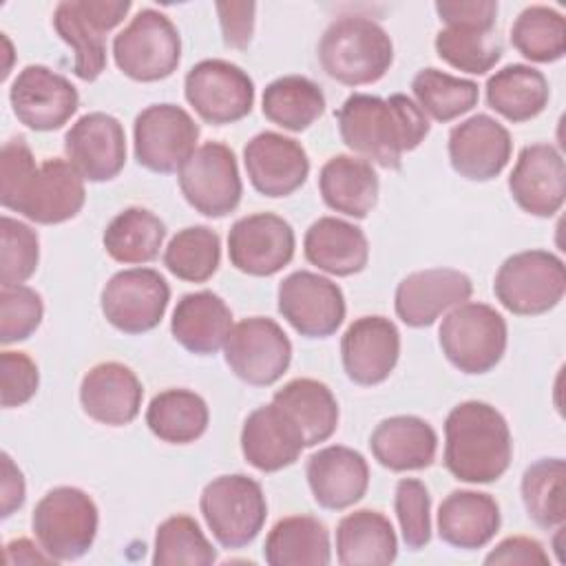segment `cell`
Returning a JSON list of instances; mask_svg holds the SVG:
<instances>
[{"mask_svg": "<svg viewBox=\"0 0 566 566\" xmlns=\"http://www.w3.org/2000/svg\"><path fill=\"white\" fill-rule=\"evenodd\" d=\"M4 562L13 566V564H51L53 559L44 553L42 546L38 548L33 542L20 537L4 546Z\"/></svg>", "mask_w": 566, "mask_h": 566, "instance_id": "54", "label": "cell"}, {"mask_svg": "<svg viewBox=\"0 0 566 566\" xmlns=\"http://www.w3.org/2000/svg\"><path fill=\"white\" fill-rule=\"evenodd\" d=\"M418 108L436 122H451L469 113L478 104V84L473 80L453 77L438 69H422L411 80Z\"/></svg>", "mask_w": 566, "mask_h": 566, "instance_id": "41", "label": "cell"}, {"mask_svg": "<svg viewBox=\"0 0 566 566\" xmlns=\"http://www.w3.org/2000/svg\"><path fill=\"white\" fill-rule=\"evenodd\" d=\"M513 442L504 416L482 400L455 405L444 420V467L462 482L489 484L511 464Z\"/></svg>", "mask_w": 566, "mask_h": 566, "instance_id": "2", "label": "cell"}, {"mask_svg": "<svg viewBox=\"0 0 566 566\" xmlns=\"http://www.w3.org/2000/svg\"><path fill=\"white\" fill-rule=\"evenodd\" d=\"M217 553L190 515H172L157 526L155 566H210Z\"/></svg>", "mask_w": 566, "mask_h": 566, "instance_id": "45", "label": "cell"}, {"mask_svg": "<svg viewBox=\"0 0 566 566\" xmlns=\"http://www.w3.org/2000/svg\"><path fill=\"white\" fill-rule=\"evenodd\" d=\"M24 502V478L9 453H2V517H9Z\"/></svg>", "mask_w": 566, "mask_h": 566, "instance_id": "53", "label": "cell"}, {"mask_svg": "<svg viewBox=\"0 0 566 566\" xmlns=\"http://www.w3.org/2000/svg\"><path fill=\"white\" fill-rule=\"evenodd\" d=\"M221 259L219 234L208 226H190L179 230L164 252V265L181 281H208Z\"/></svg>", "mask_w": 566, "mask_h": 566, "instance_id": "44", "label": "cell"}, {"mask_svg": "<svg viewBox=\"0 0 566 566\" xmlns=\"http://www.w3.org/2000/svg\"><path fill=\"white\" fill-rule=\"evenodd\" d=\"M471 279L453 268H429L407 274L394 296L398 318L409 327H427L436 318L471 298Z\"/></svg>", "mask_w": 566, "mask_h": 566, "instance_id": "20", "label": "cell"}, {"mask_svg": "<svg viewBox=\"0 0 566 566\" xmlns=\"http://www.w3.org/2000/svg\"><path fill=\"white\" fill-rule=\"evenodd\" d=\"M201 515L223 548H243L265 524L268 504L256 480L234 473L208 482L199 497Z\"/></svg>", "mask_w": 566, "mask_h": 566, "instance_id": "6", "label": "cell"}, {"mask_svg": "<svg viewBox=\"0 0 566 566\" xmlns=\"http://www.w3.org/2000/svg\"><path fill=\"white\" fill-rule=\"evenodd\" d=\"M177 181L186 201L206 217H226L241 201V177L234 153L219 142L195 148L177 170Z\"/></svg>", "mask_w": 566, "mask_h": 566, "instance_id": "12", "label": "cell"}, {"mask_svg": "<svg viewBox=\"0 0 566 566\" xmlns=\"http://www.w3.org/2000/svg\"><path fill=\"white\" fill-rule=\"evenodd\" d=\"M400 356L398 327L385 316L356 318L340 338V358L349 380L378 385L389 378Z\"/></svg>", "mask_w": 566, "mask_h": 566, "instance_id": "23", "label": "cell"}, {"mask_svg": "<svg viewBox=\"0 0 566 566\" xmlns=\"http://www.w3.org/2000/svg\"><path fill=\"white\" fill-rule=\"evenodd\" d=\"M318 60L323 71L345 86L374 84L389 71L394 44L378 22L363 15H343L325 29L318 42Z\"/></svg>", "mask_w": 566, "mask_h": 566, "instance_id": "3", "label": "cell"}, {"mask_svg": "<svg viewBox=\"0 0 566 566\" xmlns=\"http://www.w3.org/2000/svg\"><path fill=\"white\" fill-rule=\"evenodd\" d=\"M248 179L265 197H287L298 190L310 175L305 148L281 133H259L243 148Z\"/></svg>", "mask_w": 566, "mask_h": 566, "instance_id": "21", "label": "cell"}, {"mask_svg": "<svg viewBox=\"0 0 566 566\" xmlns=\"http://www.w3.org/2000/svg\"><path fill=\"white\" fill-rule=\"evenodd\" d=\"M394 509L400 522V533L407 548L418 551L431 539V497L418 478H402L396 484Z\"/></svg>", "mask_w": 566, "mask_h": 566, "instance_id": "48", "label": "cell"}, {"mask_svg": "<svg viewBox=\"0 0 566 566\" xmlns=\"http://www.w3.org/2000/svg\"><path fill=\"white\" fill-rule=\"evenodd\" d=\"M263 557L270 566H327L332 559L327 526L312 515L283 517L268 533Z\"/></svg>", "mask_w": 566, "mask_h": 566, "instance_id": "35", "label": "cell"}, {"mask_svg": "<svg viewBox=\"0 0 566 566\" xmlns=\"http://www.w3.org/2000/svg\"><path fill=\"white\" fill-rule=\"evenodd\" d=\"M509 190L515 203L533 217H553L566 195V168L559 150L551 144H531L522 148L509 177Z\"/></svg>", "mask_w": 566, "mask_h": 566, "instance_id": "24", "label": "cell"}, {"mask_svg": "<svg viewBox=\"0 0 566 566\" xmlns=\"http://www.w3.org/2000/svg\"><path fill=\"white\" fill-rule=\"evenodd\" d=\"M97 506L88 493L75 486H55L38 504L31 517L35 539L53 562H71L88 553L97 535Z\"/></svg>", "mask_w": 566, "mask_h": 566, "instance_id": "4", "label": "cell"}, {"mask_svg": "<svg viewBox=\"0 0 566 566\" xmlns=\"http://www.w3.org/2000/svg\"><path fill=\"white\" fill-rule=\"evenodd\" d=\"M0 380H2V407H20L29 402L40 385L38 365L24 352H2L0 356Z\"/></svg>", "mask_w": 566, "mask_h": 566, "instance_id": "49", "label": "cell"}, {"mask_svg": "<svg viewBox=\"0 0 566 566\" xmlns=\"http://www.w3.org/2000/svg\"><path fill=\"white\" fill-rule=\"evenodd\" d=\"M208 405L190 389H166L146 409L148 429L164 442L188 444L208 429Z\"/></svg>", "mask_w": 566, "mask_h": 566, "instance_id": "37", "label": "cell"}, {"mask_svg": "<svg viewBox=\"0 0 566 566\" xmlns=\"http://www.w3.org/2000/svg\"><path fill=\"white\" fill-rule=\"evenodd\" d=\"M484 564H522V566H546L548 564V555L542 548V544L537 539L524 537V535H515V537H506L502 539L486 557Z\"/></svg>", "mask_w": 566, "mask_h": 566, "instance_id": "52", "label": "cell"}, {"mask_svg": "<svg viewBox=\"0 0 566 566\" xmlns=\"http://www.w3.org/2000/svg\"><path fill=\"white\" fill-rule=\"evenodd\" d=\"M511 44L531 62H557L566 53L564 15L551 7H526L511 27Z\"/></svg>", "mask_w": 566, "mask_h": 566, "instance_id": "43", "label": "cell"}, {"mask_svg": "<svg viewBox=\"0 0 566 566\" xmlns=\"http://www.w3.org/2000/svg\"><path fill=\"white\" fill-rule=\"evenodd\" d=\"M336 122L347 148L389 170H398L402 155L429 135L427 115L402 93L387 99L354 93L336 111Z\"/></svg>", "mask_w": 566, "mask_h": 566, "instance_id": "1", "label": "cell"}, {"mask_svg": "<svg viewBox=\"0 0 566 566\" xmlns=\"http://www.w3.org/2000/svg\"><path fill=\"white\" fill-rule=\"evenodd\" d=\"M170 301L166 279L150 268L113 274L102 290L99 305L106 321L124 334H144L159 325Z\"/></svg>", "mask_w": 566, "mask_h": 566, "instance_id": "14", "label": "cell"}, {"mask_svg": "<svg viewBox=\"0 0 566 566\" xmlns=\"http://www.w3.org/2000/svg\"><path fill=\"white\" fill-rule=\"evenodd\" d=\"M144 389L135 371L108 360L91 367L80 385V402L88 418L108 427H124L139 413Z\"/></svg>", "mask_w": 566, "mask_h": 566, "instance_id": "26", "label": "cell"}, {"mask_svg": "<svg viewBox=\"0 0 566 566\" xmlns=\"http://www.w3.org/2000/svg\"><path fill=\"white\" fill-rule=\"evenodd\" d=\"M166 237L164 221L146 208L122 210L104 230V250L119 263H148L157 259Z\"/></svg>", "mask_w": 566, "mask_h": 566, "instance_id": "39", "label": "cell"}, {"mask_svg": "<svg viewBox=\"0 0 566 566\" xmlns=\"http://www.w3.org/2000/svg\"><path fill=\"white\" fill-rule=\"evenodd\" d=\"M292 226L272 212L241 217L228 232L230 263L250 276H272L294 256Z\"/></svg>", "mask_w": 566, "mask_h": 566, "instance_id": "17", "label": "cell"}, {"mask_svg": "<svg viewBox=\"0 0 566 566\" xmlns=\"http://www.w3.org/2000/svg\"><path fill=\"white\" fill-rule=\"evenodd\" d=\"M303 252L312 265L334 276H352L369 261L365 232L336 217H321L307 228Z\"/></svg>", "mask_w": 566, "mask_h": 566, "instance_id": "29", "label": "cell"}, {"mask_svg": "<svg viewBox=\"0 0 566 566\" xmlns=\"http://www.w3.org/2000/svg\"><path fill=\"white\" fill-rule=\"evenodd\" d=\"M307 484L318 506L343 511L354 506L369 486V467L363 453L332 444L310 455L305 467Z\"/></svg>", "mask_w": 566, "mask_h": 566, "instance_id": "25", "label": "cell"}, {"mask_svg": "<svg viewBox=\"0 0 566 566\" xmlns=\"http://www.w3.org/2000/svg\"><path fill=\"white\" fill-rule=\"evenodd\" d=\"M135 159L153 172H177L195 153L199 126L177 104H150L135 117Z\"/></svg>", "mask_w": 566, "mask_h": 566, "instance_id": "13", "label": "cell"}, {"mask_svg": "<svg viewBox=\"0 0 566 566\" xmlns=\"http://www.w3.org/2000/svg\"><path fill=\"white\" fill-rule=\"evenodd\" d=\"M369 449L378 464L389 471H418L433 464L438 436L418 416H391L376 424L369 436Z\"/></svg>", "mask_w": 566, "mask_h": 566, "instance_id": "28", "label": "cell"}, {"mask_svg": "<svg viewBox=\"0 0 566 566\" xmlns=\"http://www.w3.org/2000/svg\"><path fill=\"white\" fill-rule=\"evenodd\" d=\"M548 97L551 88L544 73L526 64H509L486 82V104L513 124L537 117Z\"/></svg>", "mask_w": 566, "mask_h": 566, "instance_id": "36", "label": "cell"}, {"mask_svg": "<svg viewBox=\"0 0 566 566\" xmlns=\"http://www.w3.org/2000/svg\"><path fill=\"white\" fill-rule=\"evenodd\" d=\"M509 130L486 113L471 115L449 133V161L453 170L471 181L497 177L511 159Z\"/></svg>", "mask_w": 566, "mask_h": 566, "instance_id": "22", "label": "cell"}, {"mask_svg": "<svg viewBox=\"0 0 566 566\" xmlns=\"http://www.w3.org/2000/svg\"><path fill=\"white\" fill-rule=\"evenodd\" d=\"M86 199L82 175L64 159H46L35 166L7 197L2 206L29 221L53 226L73 219Z\"/></svg>", "mask_w": 566, "mask_h": 566, "instance_id": "10", "label": "cell"}, {"mask_svg": "<svg viewBox=\"0 0 566 566\" xmlns=\"http://www.w3.org/2000/svg\"><path fill=\"white\" fill-rule=\"evenodd\" d=\"M2 234V256H0V283L2 285H22L38 268L40 243L35 230L27 223L2 217L0 219Z\"/></svg>", "mask_w": 566, "mask_h": 566, "instance_id": "46", "label": "cell"}, {"mask_svg": "<svg viewBox=\"0 0 566 566\" xmlns=\"http://www.w3.org/2000/svg\"><path fill=\"white\" fill-rule=\"evenodd\" d=\"M500 528V506L489 493L453 491L438 509V535L453 548L486 546Z\"/></svg>", "mask_w": 566, "mask_h": 566, "instance_id": "31", "label": "cell"}, {"mask_svg": "<svg viewBox=\"0 0 566 566\" xmlns=\"http://www.w3.org/2000/svg\"><path fill=\"white\" fill-rule=\"evenodd\" d=\"M272 402L296 424L305 447L332 438L338 427V402L325 382L314 378H294L283 385Z\"/></svg>", "mask_w": 566, "mask_h": 566, "instance_id": "34", "label": "cell"}, {"mask_svg": "<svg viewBox=\"0 0 566 566\" xmlns=\"http://www.w3.org/2000/svg\"><path fill=\"white\" fill-rule=\"evenodd\" d=\"M440 347L447 360L464 374L491 371L506 352V321L486 303H462L440 325Z\"/></svg>", "mask_w": 566, "mask_h": 566, "instance_id": "5", "label": "cell"}, {"mask_svg": "<svg viewBox=\"0 0 566 566\" xmlns=\"http://www.w3.org/2000/svg\"><path fill=\"white\" fill-rule=\"evenodd\" d=\"M117 69L135 82H157L175 73L181 60V38L168 15L142 9L113 40Z\"/></svg>", "mask_w": 566, "mask_h": 566, "instance_id": "7", "label": "cell"}, {"mask_svg": "<svg viewBox=\"0 0 566 566\" xmlns=\"http://www.w3.org/2000/svg\"><path fill=\"white\" fill-rule=\"evenodd\" d=\"M398 555L391 522L371 509L347 513L336 526V557L343 566H385Z\"/></svg>", "mask_w": 566, "mask_h": 566, "instance_id": "33", "label": "cell"}, {"mask_svg": "<svg viewBox=\"0 0 566 566\" xmlns=\"http://www.w3.org/2000/svg\"><path fill=\"white\" fill-rule=\"evenodd\" d=\"M436 51L449 66L471 75H484L500 62L502 40L495 27L447 24L436 35Z\"/></svg>", "mask_w": 566, "mask_h": 566, "instance_id": "40", "label": "cell"}, {"mask_svg": "<svg viewBox=\"0 0 566 566\" xmlns=\"http://www.w3.org/2000/svg\"><path fill=\"white\" fill-rule=\"evenodd\" d=\"M279 312L301 336L325 338L345 318V296L327 276L296 270L279 283Z\"/></svg>", "mask_w": 566, "mask_h": 566, "instance_id": "16", "label": "cell"}, {"mask_svg": "<svg viewBox=\"0 0 566 566\" xmlns=\"http://www.w3.org/2000/svg\"><path fill=\"white\" fill-rule=\"evenodd\" d=\"M436 11L444 24L495 27L497 2L493 0H438Z\"/></svg>", "mask_w": 566, "mask_h": 566, "instance_id": "51", "label": "cell"}, {"mask_svg": "<svg viewBox=\"0 0 566 566\" xmlns=\"http://www.w3.org/2000/svg\"><path fill=\"white\" fill-rule=\"evenodd\" d=\"M232 329V312L221 296L201 290L177 301L170 332L175 340L192 354H214L223 347Z\"/></svg>", "mask_w": 566, "mask_h": 566, "instance_id": "30", "label": "cell"}, {"mask_svg": "<svg viewBox=\"0 0 566 566\" xmlns=\"http://www.w3.org/2000/svg\"><path fill=\"white\" fill-rule=\"evenodd\" d=\"M305 449L296 424L274 405L254 409L241 429V451L248 464L274 473L294 464Z\"/></svg>", "mask_w": 566, "mask_h": 566, "instance_id": "27", "label": "cell"}, {"mask_svg": "<svg viewBox=\"0 0 566 566\" xmlns=\"http://www.w3.org/2000/svg\"><path fill=\"white\" fill-rule=\"evenodd\" d=\"M254 2H217L223 44L230 49H248L254 33Z\"/></svg>", "mask_w": 566, "mask_h": 566, "instance_id": "50", "label": "cell"}, {"mask_svg": "<svg viewBox=\"0 0 566 566\" xmlns=\"http://www.w3.org/2000/svg\"><path fill=\"white\" fill-rule=\"evenodd\" d=\"M261 108L272 124L301 133L323 115L325 95L310 77L283 75L265 86Z\"/></svg>", "mask_w": 566, "mask_h": 566, "instance_id": "38", "label": "cell"}, {"mask_svg": "<svg viewBox=\"0 0 566 566\" xmlns=\"http://www.w3.org/2000/svg\"><path fill=\"white\" fill-rule=\"evenodd\" d=\"M223 356L237 378L268 387L287 371L292 343L276 321L252 316L232 325L223 343Z\"/></svg>", "mask_w": 566, "mask_h": 566, "instance_id": "11", "label": "cell"}, {"mask_svg": "<svg viewBox=\"0 0 566 566\" xmlns=\"http://www.w3.org/2000/svg\"><path fill=\"white\" fill-rule=\"evenodd\" d=\"M9 99L18 122L33 130L62 128L80 106L75 86L42 64H29L18 73Z\"/></svg>", "mask_w": 566, "mask_h": 566, "instance_id": "18", "label": "cell"}, {"mask_svg": "<svg viewBox=\"0 0 566 566\" xmlns=\"http://www.w3.org/2000/svg\"><path fill=\"white\" fill-rule=\"evenodd\" d=\"M564 471L562 458H542L522 475V502L528 517L542 528L564 526Z\"/></svg>", "mask_w": 566, "mask_h": 566, "instance_id": "42", "label": "cell"}, {"mask_svg": "<svg viewBox=\"0 0 566 566\" xmlns=\"http://www.w3.org/2000/svg\"><path fill=\"white\" fill-rule=\"evenodd\" d=\"M66 161L86 181H108L126 164V133L108 113L82 115L64 135Z\"/></svg>", "mask_w": 566, "mask_h": 566, "instance_id": "19", "label": "cell"}, {"mask_svg": "<svg viewBox=\"0 0 566 566\" xmlns=\"http://www.w3.org/2000/svg\"><path fill=\"white\" fill-rule=\"evenodd\" d=\"M184 93L195 113L214 126L243 119L254 104V84L250 75L226 60H201L184 82Z\"/></svg>", "mask_w": 566, "mask_h": 566, "instance_id": "15", "label": "cell"}, {"mask_svg": "<svg viewBox=\"0 0 566 566\" xmlns=\"http://www.w3.org/2000/svg\"><path fill=\"white\" fill-rule=\"evenodd\" d=\"M318 190L332 210L365 219L378 199V175L367 159L334 155L318 172Z\"/></svg>", "mask_w": 566, "mask_h": 566, "instance_id": "32", "label": "cell"}, {"mask_svg": "<svg viewBox=\"0 0 566 566\" xmlns=\"http://www.w3.org/2000/svg\"><path fill=\"white\" fill-rule=\"evenodd\" d=\"M495 298L517 316H537L553 310L566 292V270L559 256L546 250H524L509 256L493 283Z\"/></svg>", "mask_w": 566, "mask_h": 566, "instance_id": "8", "label": "cell"}, {"mask_svg": "<svg viewBox=\"0 0 566 566\" xmlns=\"http://www.w3.org/2000/svg\"><path fill=\"white\" fill-rule=\"evenodd\" d=\"M42 296L27 285H2L0 290V340L2 345L27 340L42 323Z\"/></svg>", "mask_w": 566, "mask_h": 566, "instance_id": "47", "label": "cell"}, {"mask_svg": "<svg viewBox=\"0 0 566 566\" xmlns=\"http://www.w3.org/2000/svg\"><path fill=\"white\" fill-rule=\"evenodd\" d=\"M130 11L128 0H66L53 11L57 35L73 49V73L93 82L106 66L104 35L115 29Z\"/></svg>", "mask_w": 566, "mask_h": 566, "instance_id": "9", "label": "cell"}]
</instances>
